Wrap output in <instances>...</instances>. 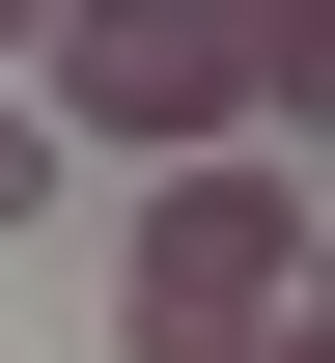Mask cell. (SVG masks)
I'll return each mask as SVG.
<instances>
[{"label": "cell", "instance_id": "5b68a950", "mask_svg": "<svg viewBox=\"0 0 335 363\" xmlns=\"http://www.w3.org/2000/svg\"><path fill=\"white\" fill-rule=\"evenodd\" d=\"M280 363H307V335H280Z\"/></svg>", "mask_w": 335, "mask_h": 363}, {"label": "cell", "instance_id": "277c9868", "mask_svg": "<svg viewBox=\"0 0 335 363\" xmlns=\"http://www.w3.org/2000/svg\"><path fill=\"white\" fill-rule=\"evenodd\" d=\"M28 56H56V0H0V112H28Z\"/></svg>", "mask_w": 335, "mask_h": 363}, {"label": "cell", "instance_id": "6da1fadb", "mask_svg": "<svg viewBox=\"0 0 335 363\" xmlns=\"http://www.w3.org/2000/svg\"><path fill=\"white\" fill-rule=\"evenodd\" d=\"M112 335H140V363H280V335H307V168H280V140H224V168L140 196Z\"/></svg>", "mask_w": 335, "mask_h": 363}, {"label": "cell", "instance_id": "7a4b0ae2", "mask_svg": "<svg viewBox=\"0 0 335 363\" xmlns=\"http://www.w3.org/2000/svg\"><path fill=\"white\" fill-rule=\"evenodd\" d=\"M28 140H140V168H224V140H280V112H251V56L224 28H195V0H56V56H28Z\"/></svg>", "mask_w": 335, "mask_h": 363}, {"label": "cell", "instance_id": "3957f363", "mask_svg": "<svg viewBox=\"0 0 335 363\" xmlns=\"http://www.w3.org/2000/svg\"><path fill=\"white\" fill-rule=\"evenodd\" d=\"M28 196H56V140H28V112H0V224H28Z\"/></svg>", "mask_w": 335, "mask_h": 363}]
</instances>
